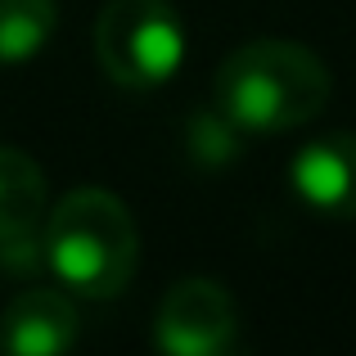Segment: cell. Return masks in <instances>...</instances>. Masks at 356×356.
Listing matches in <instances>:
<instances>
[{
    "mask_svg": "<svg viewBox=\"0 0 356 356\" xmlns=\"http://www.w3.org/2000/svg\"><path fill=\"white\" fill-rule=\"evenodd\" d=\"M330 90V68L316 50L284 36H257L221 59L212 108L239 127V136H280L321 118Z\"/></svg>",
    "mask_w": 356,
    "mask_h": 356,
    "instance_id": "6da1fadb",
    "label": "cell"
},
{
    "mask_svg": "<svg viewBox=\"0 0 356 356\" xmlns=\"http://www.w3.org/2000/svg\"><path fill=\"white\" fill-rule=\"evenodd\" d=\"M45 266L77 298H118L140 266V226L113 190H72L41 221Z\"/></svg>",
    "mask_w": 356,
    "mask_h": 356,
    "instance_id": "7a4b0ae2",
    "label": "cell"
},
{
    "mask_svg": "<svg viewBox=\"0 0 356 356\" xmlns=\"http://www.w3.org/2000/svg\"><path fill=\"white\" fill-rule=\"evenodd\" d=\"M95 59L122 90H158L185 63V18L172 0H108L95 18Z\"/></svg>",
    "mask_w": 356,
    "mask_h": 356,
    "instance_id": "3957f363",
    "label": "cell"
},
{
    "mask_svg": "<svg viewBox=\"0 0 356 356\" xmlns=\"http://www.w3.org/2000/svg\"><path fill=\"white\" fill-rule=\"evenodd\" d=\"M154 343L167 356H226L239 348V312L221 280L185 275L154 312Z\"/></svg>",
    "mask_w": 356,
    "mask_h": 356,
    "instance_id": "277c9868",
    "label": "cell"
},
{
    "mask_svg": "<svg viewBox=\"0 0 356 356\" xmlns=\"http://www.w3.org/2000/svg\"><path fill=\"white\" fill-rule=\"evenodd\" d=\"M50 212L45 172L32 154L0 145V261L9 270L45 266L41 221Z\"/></svg>",
    "mask_w": 356,
    "mask_h": 356,
    "instance_id": "5b68a950",
    "label": "cell"
},
{
    "mask_svg": "<svg viewBox=\"0 0 356 356\" xmlns=\"http://www.w3.org/2000/svg\"><path fill=\"white\" fill-rule=\"evenodd\" d=\"M289 185L298 203L316 217L352 221L356 217V131H330L307 140L289 163Z\"/></svg>",
    "mask_w": 356,
    "mask_h": 356,
    "instance_id": "8992f818",
    "label": "cell"
},
{
    "mask_svg": "<svg viewBox=\"0 0 356 356\" xmlns=\"http://www.w3.org/2000/svg\"><path fill=\"white\" fill-rule=\"evenodd\" d=\"M77 334L81 316L63 289H23L0 316V348L14 356H59Z\"/></svg>",
    "mask_w": 356,
    "mask_h": 356,
    "instance_id": "52a82bcc",
    "label": "cell"
},
{
    "mask_svg": "<svg viewBox=\"0 0 356 356\" xmlns=\"http://www.w3.org/2000/svg\"><path fill=\"white\" fill-rule=\"evenodd\" d=\"M59 5L54 0H0V68L36 59L50 45Z\"/></svg>",
    "mask_w": 356,
    "mask_h": 356,
    "instance_id": "ba28073f",
    "label": "cell"
}]
</instances>
